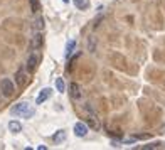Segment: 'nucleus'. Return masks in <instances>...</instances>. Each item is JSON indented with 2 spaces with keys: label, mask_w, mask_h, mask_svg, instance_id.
<instances>
[{
  "label": "nucleus",
  "mask_w": 165,
  "mask_h": 150,
  "mask_svg": "<svg viewBox=\"0 0 165 150\" xmlns=\"http://www.w3.org/2000/svg\"><path fill=\"white\" fill-rule=\"evenodd\" d=\"M29 2H31V10L32 12H39V9H40L39 0H29Z\"/></svg>",
  "instance_id": "nucleus-15"
},
{
  "label": "nucleus",
  "mask_w": 165,
  "mask_h": 150,
  "mask_svg": "<svg viewBox=\"0 0 165 150\" xmlns=\"http://www.w3.org/2000/svg\"><path fill=\"white\" fill-rule=\"evenodd\" d=\"M15 81H17L19 86H26L27 81H29V69L20 68V69L17 71V74H15Z\"/></svg>",
  "instance_id": "nucleus-2"
},
{
  "label": "nucleus",
  "mask_w": 165,
  "mask_h": 150,
  "mask_svg": "<svg viewBox=\"0 0 165 150\" xmlns=\"http://www.w3.org/2000/svg\"><path fill=\"white\" fill-rule=\"evenodd\" d=\"M74 135L76 137H86L88 135V125L82 123V122H78L74 125Z\"/></svg>",
  "instance_id": "nucleus-5"
},
{
  "label": "nucleus",
  "mask_w": 165,
  "mask_h": 150,
  "mask_svg": "<svg viewBox=\"0 0 165 150\" xmlns=\"http://www.w3.org/2000/svg\"><path fill=\"white\" fill-rule=\"evenodd\" d=\"M31 47H32V49H39V47H42V36H40V34H35L34 37H32Z\"/></svg>",
  "instance_id": "nucleus-9"
},
{
  "label": "nucleus",
  "mask_w": 165,
  "mask_h": 150,
  "mask_svg": "<svg viewBox=\"0 0 165 150\" xmlns=\"http://www.w3.org/2000/svg\"><path fill=\"white\" fill-rule=\"evenodd\" d=\"M37 62H39V57L35 56V54H31V56H29V59H27V69L29 71H34L35 68H37Z\"/></svg>",
  "instance_id": "nucleus-8"
},
{
  "label": "nucleus",
  "mask_w": 165,
  "mask_h": 150,
  "mask_svg": "<svg viewBox=\"0 0 165 150\" xmlns=\"http://www.w3.org/2000/svg\"><path fill=\"white\" fill-rule=\"evenodd\" d=\"M10 111L14 115H17V116H26V118H29V116H32L35 113L34 108L29 106V103H19V105H15Z\"/></svg>",
  "instance_id": "nucleus-1"
},
{
  "label": "nucleus",
  "mask_w": 165,
  "mask_h": 150,
  "mask_svg": "<svg viewBox=\"0 0 165 150\" xmlns=\"http://www.w3.org/2000/svg\"><path fill=\"white\" fill-rule=\"evenodd\" d=\"M69 94H71V98H74V99H79L82 96L81 88H79L78 83H71V85H69Z\"/></svg>",
  "instance_id": "nucleus-6"
},
{
  "label": "nucleus",
  "mask_w": 165,
  "mask_h": 150,
  "mask_svg": "<svg viewBox=\"0 0 165 150\" xmlns=\"http://www.w3.org/2000/svg\"><path fill=\"white\" fill-rule=\"evenodd\" d=\"M89 52H94V37H89V47H88Z\"/></svg>",
  "instance_id": "nucleus-17"
},
{
  "label": "nucleus",
  "mask_w": 165,
  "mask_h": 150,
  "mask_svg": "<svg viewBox=\"0 0 165 150\" xmlns=\"http://www.w3.org/2000/svg\"><path fill=\"white\" fill-rule=\"evenodd\" d=\"M52 140H54L56 143H61V142H64V140H66V132H64V130H59L57 133H54Z\"/></svg>",
  "instance_id": "nucleus-11"
},
{
  "label": "nucleus",
  "mask_w": 165,
  "mask_h": 150,
  "mask_svg": "<svg viewBox=\"0 0 165 150\" xmlns=\"http://www.w3.org/2000/svg\"><path fill=\"white\" fill-rule=\"evenodd\" d=\"M56 88L59 93H64V90H66V86H64V81H63V78H57L56 80Z\"/></svg>",
  "instance_id": "nucleus-14"
},
{
  "label": "nucleus",
  "mask_w": 165,
  "mask_h": 150,
  "mask_svg": "<svg viewBox=\"0 0 165 150\" xmlns=\"http://www.w3.org/2000/svg\"><path fill=\"white\" fill-rule=\"evenodd\" d=\"M86 110L89 111V115H88V123H89V127H91L93 130H100V128H101V123H100V120H98V116L91 113V106L88 105V106H86Z\"/></svg>",
  "instance_id": "nucleus-3"
},
{
  "label": "nucleus",
  "mask_w": 165,
  "mask_h": 150,
  "mask_svg": "<svg viewBox=\"0 0 165 150\" xmlns=\"http://www.w3.org/2000/svg\"><path fill=\"white\" fill-rule=\"evenodd\" d=\"M35 27H37V29H44V19H40V17L37 19V20H35Z\"/></svg>",
  "instance_id": "nucleus-16"
},
{
  "label": "nucleus",
  "mask_w": 165,
  "mask_h": 150,
  "mask_svg": "<svg viewBox=\"0 0 165 150\" xmlns=\"http://www.w3.org/2000/svg\"><path fill=\"white\" fill-rule=\"evenodd\" d=\"M74 5L79 10H86L89 7V0H74Z\"/></svg>",
  "instance_id": "nucleus-12"
},
{
  "label": "nucleus",
  "mask_w": 165,
  "mask_h": 150,
  "mask_svg": "<svg viewBox=\"0 0 165 150\" xmlns=\"http://www.w3.org/2000/svg\"><path fill=\"white\" fill-rule=\"evenodd\" d=\"M0 90H2V93L5 94V96H10V94L14 93V83L5 78V80L0 81Z\"/></svg>",
  "instance_id": "nucleus-4"
},
{
  "label": "nucleus",
  "mask_w": 165,
  "mask_h": 150,
  "mask_svg": "<svg viewBox=\"0 0 165 150\" xmlns=\"http://www.w3.org/2000/svg\"><path fill=\"white\" fill-rule=\"evenodd\" d=\"M9 130L14 132V133H19L20 130H22V125H20V122H15V120H12V122H9Z\"/></svg>",
  "instance_id": "nucleus-10"
},
{
  "label": "nucleus",
  "mask_w": 165,
  "mask_h": 150,
  "mask_svg": "<svg viewBox=\"0 0 165 150\" xmlns=\"http://www.w3.org/2000/svg\"><path fill=\"white\" fill-rule=\"evenodd\" d=\"M63 2H66V3H68V2H69V0H63Z\"/></svg>",
  "instance_id": "nucleus-18"
},
{
  "label": "nucleus",
  "mask_w": 165,
  "mask_h": 150,
  "mask_svg": "<svg viewBox=\"0 0 165 150\" xmlns=\"http://www.w3.org/2000/svg\"><path fill=\"white\" fill-rule=\"evenodd\" d=\"M51 93H52V91L49 90V88L42 90V91L39 93V96L35 98V103H37V105H42V103L46 101V99H49V96H51Z\"/></svg>",
  "instance_id": "nucleus-7"
},
{
  "label": "nucleus",
  "mask_w": 165,
  "mask_h": 150,
  "mask_svg": "<svg viewBox=\"0 0 165 150\" xmlns=\"http://www.w3.org/2000/svg\"><path fill=\"white\" fill-rule=\"evenodd\" d=\"M74 47H76V42H74V41H69L68 46H66V57H68V59H69V56L73 54Z\"/></svg>",
  "instance_id": "nucleus-13"
}]
</instances>
